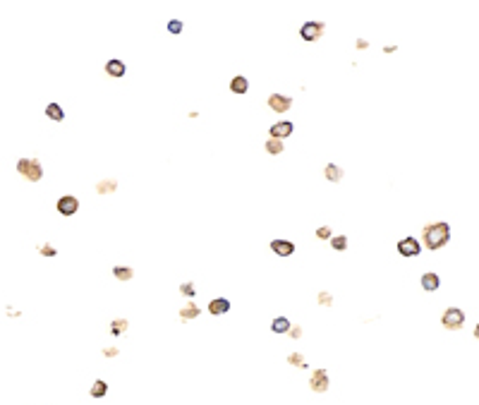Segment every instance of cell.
<instances>
[{"mask_svg":"<svg viewBox=\"0 0 479 405\" xmlns=\"http://www.w3.org/2000/svg\"><path fill=\"white\" fill-rule=\"evenodd\" d=\"M451 240V226L446 223V221H438V223H429L424 226L422 230V243L424 247L429 249H441V247H446Z\"/></svg>","mask_w":479,"mask_h":405,"instance_id":"obj_1","label":"cell"},{"mask_svg":"<svg viewBox=\"0 0 479 405\" xmlns=\"http://www.w3.org/2000/svg\"><path fill=\"white\" fill-rule=\"evenodd\" d=\"M17 173L29 180V182H39L43 177V168H41V161L39 159H19L17 161Z\"/></svg>","mask_w":479,"mask_h":405,"instance_id":"obj_2","label":"cell"},{"mask_svg":"<svg viewBox=\"0 0 479 405\" xmlns=\"http://www.w3.org/2000/svg\"><path fill=\"white\" fill-rule=\"evenodd\" d=\"M441 324H443L446 331L463 328V326H465V312L458 310V307H448V310L443 312V317H441Z\"/></svg>","mask_w":479,"mask_h":405,"instance_id":"obj_3","label":"cell"},{"mask_svg":"<svg viewBox=\"0 0 479 405\" xmlns=\"http://www.w3.org/2000/svg\"><path fill=\"white\" fill-rule=\"evenodd\" d=\"M324 29H326L324 22H304L300 27V36H302V41L312 43V41H319L324 36Z\"/></svg>","mask_w":479,"mask_h":405,"instance_id":"obj_4","label":"cell"},{"mask_svg":"<svg viewBox=\"0 0 479 405\" xmlns=\"http://www.w3.org/2000/svg\"><path fill=\"white\" fill-rule=\"evenodd\" d=\"M419 252H422V244H419L417 238H403L398 243V254L400 257H419Z\"/></svg>","mask_w":479,"mask_h":405,"instance_id":"obj_5","label":"cell"},{"mask_svg":"<svg viewBox=\"0 0 479 405\" xmlns=\"http://www.w3.org/2000/svg\"><path fill=\"white\" fill-rule=\"evenodd\" d=\"M269 108L275 110V113H287L292 108V96H285V94H271L266 98Z\"/></svg>","mask_w":479,"mask_h":405,"instance_id":"obj_6","label":"cell"},{"mask_svg":"<svg viewBox=\"0 0 479 405\" xmlns=\"http://www.w3.org/2000/svg\"><path fill=\"white\" fill-rule=\"evenodd\" d=\"M77 211H79V199H77L74 194H65V197L58 199V214H63V216H74Z\"/></svg>","mask_w":479,"mask_h":405,"instance_id":"obj_7","label":"cell"},{"mask_svg":"<svg viewBox=\"0 0 479 405\" xmlns=\"http://www.w3.org/2000/svg\"><path fill=\"white\" fill-rule=\"evenodd\" d=\"M329 372L326 369H316L314 374H312V379H309V389L314 393H326L329 391Z\"/></svg>","mask_w":479,"mask_h":405,"instance_id":"obj_8","label":"cell"},{"mask_svg":"<svg viewBox=\"0 0 479 405\" xmlns=\"http://www.w3.org/2000/svg\"><path fill=\"white\" fill-rule=\"evenodd\" d=\"M292 130H295V125L290 120H283V122H275V125H271V139H285V137L292 135Z\"/></svg>","mask_w":479,"mask_h":405,"instance_id":"obj_9","label":"cell"},{"mask_svg":"<svg viewBox=\"0 0 479 405\" xmlns=\"http://www.w3.org/2000/svg\"><path fill=\"white\" fill-rule=\"evenodd\" d=\"M271 249H274V254H278V257H292V254H295V244L290 243V240H274V243H271Z\"/></svg>","mask_w":479,"mask_h":405,"instance_id":"obj_10","label":"cell"},{"mask_svg":"<svg viewBox=\"0 0 479 405\" xmlns=\"http://www.w3.org/2000/svg\"><path fill=\"white\" fill-rule=\"evenodd\" d=\"M228 312H230V300H225V297H216L208 302V314H213V317L228 314Z\"/></svg>","mask_w":479,"mask_h":405,"instance_id":"obj_11","label":"cell"},{"mask_svg":"<svg viewBox=\"0 0 479 405\" xmlns=\"http://www.w3.org/2000/svg\"><path fill=\"white\" fill-rule=\"evenodd\" d=\"M125 72H127V65H125L123 60L113 58V60H108V63H106V75H110V77L120 80V77H125Z\"/></svg>","mask_w":479,"mask_h":405,"instance_id":"obj_12","label":"cell"},{"mask_svg":"<svg viewBox=\"0 0 479 405\" xmlns=\"http://www.w3.org/2000/svg\"><path fill=\"white\" fill-rule=\"evenodd\" d=\"M199 314H202V310H199V305H197V302H187V305H185V307L180 310V314H178V317H180V322L185 324V322H192V319H197Z\"/></svg>","mask_w":479,"mask_h":405,"instance_id":"obj_13","label":"cell"},{"mask_svg":"<svg viewBox=\"0 0 479 405\" xmlns=\"http://www.w3.org/2000/svg\"><path fill=\"white\" fill-rule=\"evenodd\" d=\"M438 285H441V278H438V273H434V271H426L424 276H422V288H424L426 293H431V290H438Z\"/></svg>","mask_w":479,"mask_h":405,"instance_id":"obj_14","label":"cell"},{"mask_svg":"<svg viewBox=\"0 0 479 405\" xmlns=\"http://www.w3.org/2000/svg\"><path fill=\"white\" fill-rule=\"evenodd\" d=\"M230 91L237 96H242L249 91V81H247V77H242V75H237V77H233L230 80Z\"/></svg>","mask_w":479,"mask_h":405,"instance_id":"obj_15","label":"cell"},{"mask_svg":"<svg viewBox=\"0 0 479 405\" xmlns=\"http://www.w3.org/2000/svg\"><path fill=\"white\" fill-rule=\"evenodd\" d=\"M46 115H48L53 122H63V120H65V110H63L60 103H48V106H46Z\"/></svg>","mask_w":479,"mask_h":405,"instance_id":"obj_16","label":"cell"},{"mask_svg":"<svg viewBox=\"0 0 479 405\" xmlns=\"http://www.w3.org/2000/svg\"><path fill=\"white\" fill-rule=\"evenodd\" d=\"M324 173H326V180H329V182H341L342 175H345V170H342L341 165H336V163H329Z\"/></svg>","mask_w":479,"mask_h":405,"instance_id":"obj_17","label":"cell"},{"mask_svg":"<svg viewBox=\"0 0 479 405\" xmlns=\"http://www.w3.org/2000/svg\"><path fill=\"white\" fill-rule=\"evenodd\" d=\"M89 393H91V398H103V396L108 393V384H106L103 379H96L94 384H91V389H89Z\"/></svg>","mask_w":479,"mask_h":405,"instance_id":"obj_18","label":"cell"},{"mask_svg":"<svg viewBox=\"0 0 479 405\" xmlns=\"http://www.w3.org/2000/svg\"><path fill=\"white\" fill-rule=\"evenodd\" d=\"M290 326H292V324L287 322L285 317H275L274 322H271V331L280 336V333H287V331H290Z\"/></svg>","mask_w":479,"mask_h":405,"instance_id":"obj_19","label":"cell"},{"mask_svg":"<svg viewBox=\"0 0 479 405\" xmlns=\"http://www.w3.org/2000/svg\"><path fill=\"white\" fill-rule=\"evenodd\" d=\"M113 276L125 283V281H132V278H135V269H132V266H115V269H113Z\"/></svg>","mask_w":479,"mask_h":405,"instance_id":"obj_20","label":"cell"},{"mask_svg":"<svg viewBox=\"0 0 479 405\" xmlns=\"http://www.w3.org/2000/svg\"><path fill=\"white\" fill-rule=\"evenodd\" d=\"M264 149H266L271 156H278V154H283V149H285V147H283V142H280V139H271V137H269V139H266V144H264Z\"/></svg>","mask_w":479,"mask_h":405,"instance_id":"obj_21","label":"cell"},{"mask_svg":"<svg viewBox=\"0 0 479 405\" xmlns=\"http://www.w3.org/2000/svg\"><path fill=\"white\" fill-rule=\"evenodd\" d=\"M127 326H130L127 324V319H113V322H110V333H113L115 338H120L125 331H127Z\"/></svg>","mask_w":479,"mask_h":405,"instance_id":"obj_22","label":"cell"},{"mask_svg":"<svg viewBox=\"0 0 479 405\" xmlns=\"http://www.w3.org/2000/svg\"><path fill=\"white\" fill-rule=\"evenodd\" d=\"M115 187H118L115 180H101V182L96 185V192H98V194H113Z\"/></svg>","mask_w":479,"mask_h":405,"instance_id":"obj_23","label":"cell"},{"mask_svg":"<svg viewBox=\"0 0 479 405\" xmlns=\"http://www.w3.org/2000/svg\"><path fill=\"white\" fill-rule=\"evenodd\" d=\"M329 243L336 252H345V249H347V235H333Z\"/></svg>","mask_w":479,"mask_h":405,"instance_id":"obj_24","label":"cell"},{"mask_svg":"<svg viewBox=\"0 0 479 405\" xmlns=\"http://www.w3.org/2000/svg\"><path fill=\"white\" fill-rule=\"evenodd\" d=\"M287 362H290L292 367H307L304 355H302V352H290V355H287Z\"/></svg>","mask_w":479,"mask_h":405,"instance_id":"obj_25","label":"cell"},{"mask_svg":"<svg viewBox=\"0 0 479 405\" xmlns=\"http://www.w3.org/2000/svg\"><path fill=\"white\" fill-rule=\"evenodd\" d=\"M316 302H319L321 307H331V305H333V295H331L329 290H324V293H319Z\"/></svg>","mask_w":479,"mask_h":405,"instance_id":"obj_26","label":"cell"},{"mask_svg":"<svg viewBox=\"0 0 479 405\" xmlns=\"http://www.w3.org/2000/svg\"><path fill=\"white\" fill-rule=\"evenodd\" d=\"M182 27H185V24H182V19H170V22H168V31H170V34H175V36L182 34Z\"/></svg>","mask_w":479,"mask_h":405,"instance_id":"obj_27","label":"cell"},{"mask_svg":"<svg viewBox=\"0 0 479 405\" xmlns=\"http://www.w3.org/2000/svg\"><path fill=\"white\" fill-rule=\"evenodd\" d=\"M316 238H319V240H331V238H333V230H331L329 226H321V228L316 230Z\"/></svg>","mask_w":479,"mask_h":405,"instance_id":"obj_28","label":"cell"},{"mask_svg":"<svg viewBox=\"0 0 479 405\" xmlns=\"http://www.w3.org/2000/svg\"><path fill=\"white\" fill-rule=\"evenodd\" d=\"M180 293H182L185 297H194L197 288H194V283H182V285H180Z\"/></svg>","mask_w":479,"mask_h":405,"instance_id":"obj_29","label":"cell"},{"mask_svg":"<svg viewBox=\"0 0 479 405\" xmlns=\"http://www.w3.org/2000/svg\"><path fill=\"white\" fill-rule=\"evenodd\" d=\"M39 252H41L43 257H55V254H58V249H55L53 244H41V247H39Z\"/></svg>","mask_w":479,"mask_h":405,"instance_id":"obj_30","label":"cell"},{"mask_svg":"<svg viewBox=\"0 0 479 405\" xmlns=\"http://www.w3.org/2000/svg\"><path fill=\"white\" fill-rule=\"evenodd\" d=\"M118 355H120V348H118V345L103 348V357H118Z\"/></svg>","mask_w":479,"mask_h":405,"instance_id":"obj_31","label":"cell"},{"mask_svg":"<svg viewBox=\"0 0 479 405\" xmlns=\"http://www.w3.org/2000/svg\"><path fill=\"white\" fill-rule=\"evenodd\" d=\"M355 46L359 48V51H367V48H369V41H367V39H357Z\"/></svg>","mask_w":479,"mask_h":405,"instance_id":"obj_32","label":"cell"},{"mask_svg":"<svg viewBox=\"0 0 479 405\" xmlns=\"http://www.w3.org/2000/svg\"><path fill=\"white\" fill-rule=\"evenodd\" d=\"M287 333H290L292 338H300L302 336V328H300V326H290V331H287Z\"/></svg>","mask_w":479,"mask_h":405,"instance_id":"obj_33","label":"cell"}]
</instances>
